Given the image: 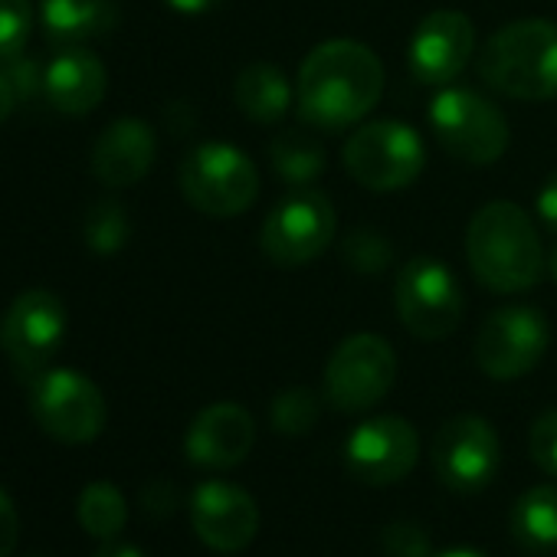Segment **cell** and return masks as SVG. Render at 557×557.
<instances>
[{"instance_id": "cell-12", "label": "cell", "mask_w": 557, "mask_h": 557, "mask_svg": "<svg viewBox=\"0 0 557 557\" xmlns=\"http://www.w3.org/2000/svg\"><path fill=\"white\" fill-rule=\"evenodd\" d=\"M550 342L547 319L531 306H508L492 312L475 335L472 358L492 381H515L537 368Z\"/></svg>"}, {"instance_id": "cell-27", "label": "cell", "mask_w": 557, "mask_h": 557, "mask_svg": "<svg viewBox=\"0 0 557 557\" xmlns=\"http://www.w3.org/2000/svg\"><path fill=\"white\" fill-rule=\"evenodd\" d=\"M342 262L361 275L371 272H384L394 259V246L387 243V236H381L377 230H351L342 239Z\"/></svg>"}, {"instance_id": "cell-23", "label": "cell", "mask_w": 557, "mask_h": 557, "mask_svg": "<svg viewBox=\"0 0 557 557\" xmlns=\"http://www.w3.org/2000/svg\"><path fill=\"white\" fill-rule=\"evenodd\" d=\"M272 171L293 187H312L325 174V145L309 132H283L269 141Z\"/></svg>"}, {"instance_id": "cell-13", "label": "cell", "mask_w": 557, "mask_h": 557, "mask_svg": "<svg viewBox=\"0 0 557 557\" xmlns=\"http://www.w3.org/2000/svg\"><path fill=\"white\" fill-rule=\"evenodd\" d=\"M436 479L453 492H482L502 466V443L488 420L475 413L449 417L430 446Z\"/></svg>"}, {"instance_id": "cell-36", "label": "cell", "mask_w": 557, "mask_h": 557, "mask_svg": "<svg viewBox=\"0 0 557 557\" xmlns=\"http://www.w3.org/2000/svg\"><path fill=\"white\" fill-rule=\"evenodd\" d=\"M164 4L174 8L177 14H207L220 4V0H164Z\"/></svg>"}, {"instance_id": "cell-5", "label": "cell", "mask_w": 557, "mask_h": 557, "mask_svg": "<svg viewBox=\"0 0 557 557\" xmlns=\"http://www.w3.org/2000/svg\"><path fill=\"white\" fill-rule=\"evenodd\" d=\"M338 233V213L325 190L293 187L278 200L259 233V246L278 269H299L319 259Z\"/></svg>"}, {"instance_id": "cell-18", "label": "cell", "mask_w": 557, "mask_h": 557, "mask_svg": "<svg viewBox=\"0 0 557 557\" xmlns=\"http://www.w3.org/2000/svg\"><path fill=\"white\" fill-rule=\"evenodd\" d=\"M158 158V138L141 119L112 122L92 145V174L106 187L138 184Z\"/></svg>"}, {"instance_id": "cell-20", "label": "cell", "mask_w": 557, "mask_h": 557, "mask_svg": "<svg viewBox=\"0 0 557 557\" xmlns=\"http://www.w3.org/2000/svg\"><path fill=\"white\" fill-rule=\"evenodd\" d=\"M115 24L119 8L112 0H40V27L47 40L63 50L109 37Z\"/></svg>"}, {"instance_id": "cell-26", "label": "cell", "mask_w": 557, "mask_h": 557, "mask_svg": "<svg viewBox=\"0 0 557 557\" xmlns=\"http://www.w3.org/2000/svg\"><path fill=\"white\" fill-rule=\"evenodd\" d=\"M322 404L309 387H289L272 400V430L283 436H306L319 423Z\"/></svg>"}, {"instance_id": "cell-28", "label": "cell", "mask_w": 557, "mask_h": 557, "mask_svg": "<svg viewBox=\"0 0 557 557\" xmlns=\"http://www.w3.org/2000/svg\"><path fill=\"white\" fill-rule=\"evenodd\" d=\"M34 21L37 14L30 0H0V63H8L27 50Z\"/></svg>"}, {"instance_id": "cell-14", "label": "cell", "mask_w": 557, "mask_h": 557, "mask_svg": "<svg viewBox=\"0 0 557 557\" xmlns=\"http://www.w3.org/2000/svg\"><path fill=\"white\" fill-rule=\"evenodd\" d=\"M420 459V436L404 417H371L345 443L348 472L371 485L384 488L413 472Z\"/></svg>"}, {"instance_id": "cell-6", "label": "cell", "mask_w": 557, "mask_h": 557, "mask_svg": "<svg viewBox=\"0 0 557 557\" xmlns=\"http://www.w3.org/2000/svg\"><path fill=\"white\" fill-rule=\"evenodd\" d=\"M394 309L404 329L420 342L449 338L466 312V299L453 269L433 256H413L394 283Z\"/></svg>"}, {"instance_id": "cell-10", "label": "cell", "mask_w": 557, "mask_h": 557, "mask_svg": "<svg viewBox=\"0 0 557 557\" xmlns=\"http://www.w3.org/2000/svg\"><path fill=\"white\" fill-rule=\"evenodd\" d=\"M66 329L70 319L63 299L50 289H27L0 319V348L24 381H34L50 371Z\"/></svg>"}, {"instance_id": "cell-35", "label": "cell", "mask_w": 557, "mask_h": 557, "mask_svg": "<svg viewBox=\"0 0 557 557\" xmlns=\"http://www.w3.org/2000/svg\"><path fill=\"white\" fill-rule=\"evenodd\" d=\"M92 557H145L135 544H128V541H119V537H112V541H102V547L92 554Z\"/></svg>"}, {"instance_id": "cell-21", "label": "cell", "mask_w": 557, "mask_h": 557, "mask_svg": "<svg viewBox=\"0 0 557 557\" xmlns=\"http://www.w3.org/2000/svg\"><path fill=\"white\" fill-rule=\"evenodd\" d=\"M233 99L236 109L256 122V125H272L278 119H286L289 106H293V86L286 79V73L272 66V63H249L233 86Z\"/></svg>"}, {"instance_id": "cell-8", "label": "cell", "mask_w": 557, "mask_h": 557, "mask_svg": "<svg viewBox=\"0 0 557 557\" xmlns=\"http://www.w3.org/2000/svg\"><path fill=\"white\" fill-rule=\"evenodd\" d=\"M345 168L348 174L377 194H391V190H404L410 187L426 164V148L423 138L417 135V128L404 125V122H368L361 125L348 141H345Z\"/></svg>"}, {"instance_id": "cell-19", "label": "cell", "mask_w": 557, "mask_h": 557, "mask_svg": "<svg viewBox=\"0 0 557 557\" xmlns=\"http://www.w3.org/2000/svg\"><path fill=\"white\" fill-rule=\"evenodd\" d=\"M109 76L99 57L89 50H63L44 76V99L63 115H89L102 106Z\"/></svg>"}, {"instance_id": "cell-38", "label": "cell", "mask_w": 557, "mask_h": 557, "mask_svg": "<svg viewBox=\"0 0 557 557\" xmlns=\"http://www.w3.org/2000/svg\"><path fill=\"white\" fill-rule=\"evenodd\" d=\"M547 269H550V278L557 283V243H554V249H550V259H547Z\"/></svg>"}, {"instance_id": "cell-17", "label": "cell", "mask_w": 557, "mask_h": 557, "mask_svg": "<svg viewBox=\"0 0 557 557\" xmlns=\"http://www.w3.org/2000/svg\"><path fill=\"white\" fill-rule=\"evenodd\" d=\"M252 443L256 423L249 410L230 400L203 407L184 433V453L200 469H233L249 456Z\"/></svg>"}, {"instance_id": "cell-16", "label": "cell", "mask_w": 557, "mask_h": 557, "mask_svg": "<svg viewBox=\"0 0 557 557\" xmlns=\"http://www.w3.org/2000/svg\"><path fill=\"white\" fill-rule=\"evenodd\" d=\"M475 53L472 21L459 11H433L410 40V73L426 86H449L462 76Z\"/></svg>"}, {"instance_id": "cell-9", "label": "cell", "mask_w": 557, "mask_h": 557, "mask_svg": "<svg viewBox=\"0 0 557 557\" xmlns=\"http://www.w3.org/2000/svg\"><path fill=\"white\" fill-rule=\"evenodd\" d=\"M430 128L436 141L466 164H495L508 148L505 115L472 89L443 86L430 106Z\"/></svg>"}, {"instance_id": "cell-15", "label": "cell", "mask_w": 557, "mask_h": 557, "mask_svg": "<svg viewBox=\"0 0 557 557\" xmlns=\"http://www.w3.org/2000/svg\"><path fill=\"white\" fill-rule=\"evenodd\" d=\"M194 534L220 554H239L259 531V508L252 495L233 482H203L190 495Z\"/></svg>"}, {"instance_id": "cell-33", "label": "cell", "mask_w": 557, "mask_h": 557, "mask_svg": "<svg viewBox=\"0 0 557 557\" xmlns=\"http://www.w3.org/2000/svg\"><path fill=\"white\" fill-rule=\"evenodd\" d=\"M537 213H541L544 226L557 233V171L547 177V184L537 194Z\"/></svg>"}, {"instance_id": "cell-32", "label": "cell", "mask_w": 557, "mask_h": 557, "mask_svg": "<svg viewBox=\"0 0 557 557\" xmlns=\"http://www.w3.org/2000/svg\"><path fill=\"white\" fill-rule=\"evenodd\" d=\"M177 485L168 482V479H154L141 488V508L151 515V518H168L174 508H177Z\"/></svg>"}, {"instance_id": "cell-29", "label": "cell", "mask_w": 557, "mask_h": 557, "mask_svg": "<svg viewBox=\"0 0 557 557\" xmlns=\"http://www.w3.org/2000/svg\"><path fill=\"white\" fill-rule=\"evenodd\" d=\"M381 547L387 557H426L430 554V534L417 521H391L381 531Z\"/></svg>"}, {"instance_id": "cell-30", "label": "cell", "mask_w": 557, "mask_h": 557, "mask_svg": "<svg viewBox=\"0 0 557 557\" xmlns=\"http://www.w3.org/2000/svg\"><path fill=\"white\" fill-rule=\"evenodd\" d=\"M528 453L547 475H557V407L541 413L528 433Z\"/></svg>"}, {"instance_id": "cell-24", "label": "cell", "mask_w": 557, "mask_h": 557, "mask_svg": "<svg viewBox=\"0 0 557 557\" xmlns=\"http://www.w3.org/2000/svg\"><path fill=\"white\" fill-rule=\"evenodd\" d=\"M76 518H79L86 534H92L99 541H112L128 524V502H125V495H122V488L115 482L96 479L79 492Z\"/></svg>"}, {"instance_id": "cell-37", "label": "cell", "mask_w": 557, "mask_h": 557, "mask_svg": "<svg viewBox=\"0 0 557 557\" xmlns=\"http://www.w3.org/2000/svg\"><path fill=\"white\" fill-rule=\"evenodd\" d=\"M440 557H482V554H475V550H466V547H456V550H446V554H440Z\"/></svg>"}, {"instance_id": "cell-1", "label": "cell", "mask_w": 557, "mask_h": 557, "mask_svg": "<svg viewBox=\"0 0 557 557\" xmlns=\"http://www.w3.org/2000/svg\"><path fill=\"white\" fill-rule=\"evenodd\" d=\"M384 96L381 57L358 40H329L315 47L296 83V106L306 125L345 132L371 115Z\"/></svg>"}, {"instance_id": "cell-31", "label": "cell", "mask_w": 557, "mask_h": 557, "mask_svg": "<svg viewBox=\"0 0 557 557\" xmlns=\"http://www.w3.org/2000/svg\"><path fill=\"white\" fill-rule=\"evenodd\" d=\"M21 541V511L11 492L0 485V557H11Z\"/></svg>"}, {"instance_id": "cell-34", "label": "cell", "mask_w": 557, "mask_h": 557, "mask_svg": "<svg viewBox=\"0 0 557 557\" xmlns=\"http://www.w3.org/2000/svg\"><path fill=\"white\" fill-rule=\"evenodd\" d=\"M17 102H21V92H17V86H14V79L8 76L4 63H0V125H4V122L14 115Z\"/></svg>"}, {"instance_id": "cell-22", "label": "cell", "mask_w": 557, "mask_h": 557, "mask_svg": "<svg viewBox=\"0 0 557 557\" xmlns=\"http://www.w3.org/2000/svg\"><path fill=\"white\" fill-rule=\"evenodd\" d=\"M511 534L528 550H557V488L534 485L511 508Z\"/></svg>"}, {"instance_id": "cell-7", "label": "cell", "mask_w": 557, "mask_h": 557, "mask_svg": "<svg viewBox=\"0 0 557 557\" xmlns=\"http://www.w3.org/2000/svg\"><path fill=\"white\" fill-rule=\"evenodd\" d=\"M30 413L47 436L70 446L99 440L109 420V407L96 381L73 368H50L30 381Z\"/></svg>"}, {"instance_id": "cell-11", "label": "cell", "mask_w": 557, "mask_h": 557, "mask_svg": "<svg viewBox=\"0 0 557 557\" xmlns=\"http://www.w3.org/2000/svg\"><path fill=\"white\" fill-rule=\"evenodd\" d=\"M397 381V351L387 338L361 332L345 338L325 368V397L342 413L377 407Z\"/></svg>"}, {"instance_id": "cell-2", "label": "cell", "mask_w": 557, "mask_h": 557, "mask_svg": "<svg viewBox=\"0 0 557 557\" xmlns=\"http://www.w3.org/2000/svg\"><path fill=\"white\" fill-rule=\"evenodd\" d=\"M469 269L488 293L515 296L544 275V246L534 220L508 200H492L472 213L466 230Z\"/></svg>"}, {"instance_id": "cell-3", "label": "cell", "mask_w": 557, "mask_h": 557, "mask_svg": "<svg viewBox=\"0 0 557 557\" xmlns=\"http://www.w3.org/2000/svg\"><path fill=\"white\" fill-rule=\"evenodd\" d=\"M479 76L518 102L557 99V24L531 17L495 30L479 53Z\"/></svg>"}, {"instance_id": "cell-4", "label": "cell", "mask_w": 557, "mask_h": 557, "mask_svg": "<svg viewBox=\"0 0 557 557\" xmlns=\"http://www.w3.org/2000/svg\"><path fill=\"white\" fill-rule=\"evenodd\" d=\"M181 194L203 216H239L259 197L252 158L226 141H203L181 161Z\"/></svg>"}, {"instance_id": "cell-25", "label": "cell", "mask_w": 557, "mask_h": 557, "mask_svg": "<svg viewBox=\"0 0 557 557\" xmlns=\"http://www.w3.org/2000/svg\"><path fill=\"white\" fill-rule=\"evenodd\" d=\"M83 236H86V246L99 256H112L119 252L128 236H132V220L125 213L122 203L115 200H99L89 207L86 213V223H83Z\"/></svg>"}]
</instances>
